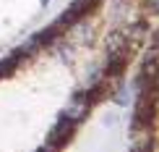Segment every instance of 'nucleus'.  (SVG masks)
Listing matches in <instances>:
<instances>
[{
  "label": "nucleus",
  "instance_id": "nucleus-1",
  "mask_svg": "<svg viewBox=\"0 0 159 152\" xmlns=\"http://www.w3.org/2000/svg\"><path fill=\"white\" fill-rule=\"evenodd\" d=\"M159 0H68L0 55V152H65L128 87Z\"/></svg>",
  "mask_w": 159,
  "mask_h": 152
},
{
  "label": "nucleus",
  "instance_id": "nucleus-2",
  "mask_svg": "<svg viewBox=\"0 0 159 152\" xmlns=\"http://www.w3.org/2000/svg\"><path fill=\"white\" fill-rule=\"evenodd\" d=\"M125 152H159V16L130 74Z\"/></svg>",
  "mask_w": 159,
  "mask_h": 152
}]
</instances>
